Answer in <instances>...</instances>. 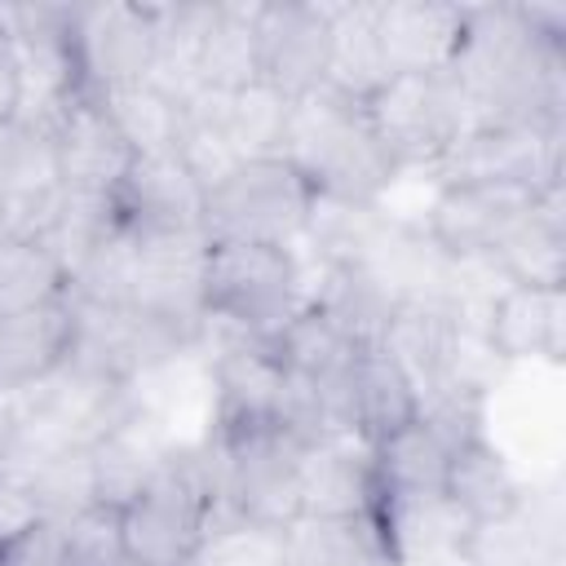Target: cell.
<instances>
[{"label": "cell", "mask_w": 566, "mask_h": 566, "mask_svg": "<svg viewBox=\"0 0 566 566\" xmlns=\"http://www.w3.org/2000/svg\"><path fill=\"white\" fill-rule=\"evenodd\" d=\"M447 71L469 102V128H562L566 40L539 35L517 4H464Z\"/></svg>", "instance_id": "cell-1"}, {"label": "cell", "mask_w": 566, "mask_h": 566, "mask_svg": "<svg viewBox=\"0 0 566 566\" xmlns=\"http://www.w3.org/2000/svg\"><path fill=\"white\" fill-rule=\"evenodd\" d=\"M283 159L305 177L314 195L345 203H376L394 177V159L376 142L363 102L327 84L292 102Z\"/></svg>", "instance_id": "cell-2"}, {"label": "cell", "mask_w": 566, "mask_h": 566, "mask_svg": "<svg viewBox=\"0 0 566 566\" xmlns=\"http://www.w3.org/2000/svg\"><path fill=\"white\" fill-rule=\"evenodd\" d=\"M133 566H186L217 517L208 442H172L155 478L119 509Z\"/></svg>", "instance_id": "cell-3"}, {"label": "cell", "mask_w": 566, "mask_h": 566, "mask_svg": "<svg viewBox=\"0 0 566 566\" xmlns=\"http://www.w3.org/2000/svg\"><path fill=\"white\" fill-rule=\"evenodd\" d=\"M314 190L283 159H243L203 195V239L208 243H270L296 248Z\"/></svg>", "instance_id": "cell-4"}, {"label": "cell", "mask_w": 566, "mask_h": 566, "mask_svg": "<svg viewBox=\"0 0 566 566\" xmlns=\"http://www.w3.org/2000/svg\"><path fill=\"white\" fill-rule=\"evenodd\" d=\"M301 305H305V274H301L296 248L208 243L203 314L270 340Z\"/></svg>", "instance_id": "cell-5"}, {"label": "cell", "mask_w": 566, "mask_h": 566, "mask_svg": "<svg viewBox=\"0 0 566 566\" xmlns=\"http://www.w3.org/2000/svg\"><path fill=\"white\" fill-rule=\"evenodd\" d=\"M217 473V513H234L261 526H292L301 517V442L274 424L208 433Z\"/></svg>", "instance_id": "cell-6"}, {"label": "cell", "mask_w": 566, "mask_h": 566, "mask_svg": "<svg viewBox=\"0 0 566 566\" xmlns=\"http://www.w3.org/2000/svg\"><path fill=\"white\" fill-rule=\"evenodd\" d=\"M363 111L394 168H433L469 133V102L451 71L389 75Z\"/></svg>", "instance_id": "cell-7"}, {"label": "cell", "mask_w": 566, "mask_h": 566, "mask_svg": "<svg viewBox=\"0 0 566 566\" xmlns=\"http://www.w3.org/2000/svg\"><path fill=\"white\" fill-rule=\"evenodd\" d=\"M442 186L548 190L562 181V128H469L433 164Z\"/></svg>", "instance_id": "cell-8"}, {"label": "cell", "mask_w": 566, "mask_h": 566, "mask_svg": "<svg viewBox=\"0 0 566 566\" xmlns=\"http://www.w3.org/2000/svg\"><path fill=\"white\" fill-rule=\"evenodd\" d=\"M203 234H137L128 310L195 345V332L203 323Z\"/></svg>", "instance_id": "cell-9"}, {"label": "cell", "mask_w": 566, "mask_h": 566, "mask_svg": "<svg viewBox=\"0 0 566 566\" xmlns=\"http://www.w3.org/2000/svg\"><path fill=\"white\" fill-rule=\"evenodd\" d=\"M75 62L93 97L142 84L155 66V4H75Z\"/></svg>", "instance_id": "cell-10"}, {"label": "cell", "mask_w": 566, "mask_h": 566, "mask_svg": "<svg viewBox=\"0 0 566 566\" xmlns=\"http://www.w3.org/2000/svg\"><path fill=\"white\" fill-rule=\"evenodd\" d=\"M332 4L318 0H261L256 4V57L261 80L287 102L314 93L327 80Z\"/></svg>", "instance_id": "cell-11"}, {"label": "cell", "mask_w": 566, "mask_h": 566, "mask_svg": "<svg viewBox=\"0 0 566 566\" xmlns=\"http://www.w3.org/2000/svg\"><path fill=\"white\" fill-rule=\"evenodd\" d=\"M203 186L177 150L133 155L128 172L111 190L119 226L133 234H203Z\"/></svg>", "instance_id": "cell-12"}, {"label": "cell", "mask_w": 566, "mask_h": 566, "mask_svg": "<svg viewBox=\"0 0 566 566\" xmlns=\"http://www.w3.org/2000/svg\"><path fill=\"white\" fill-rule=\"evenodd\" d=\"M535 195L517 186H442L424 234L451 261H491L495 248L526 221Z\"/></svg>", "instance_id": "cell-13"}, {"label": "cell", "mask_w": 566, "mask_h": 566, "mask_svg": "<svg viewBox=\"0 0 566 566\" xmlns=\"http://www.w3.org/2000/svg\"><path fill=\"white\" fill-rule=\"evenodd\" d=\"M62 195L53 128L31 115H9L0 124V208L4 234L35 239L53 199Z\"/></svg>", "instance_id": "cell-14"}, {"label": "cell", "mask_w": 566, "mask_h": 566, "mask_svg": "<svg viewBox=\"0 0 566 566\" xmlns=\"http://www.w3.org/2000/svg\"><path fill=\"white\" fill-rule=\"evenodd\" d=\"M482 336L504 367L526 363V358L562 363L566 358L562 354L566 349V287L504 283L482 314Z\"/></svg>", "instance_id": "cell-15"}, {"label": "cell", "mask_w": 566, "mask_h": 566, "mask_svg": "<svg viewBox=\"0 0 566 566\" xmlns=\"http://www.w3.org/2000/svg\"><path fill=\"white\" fill-rule=\"evenodd\" d=\"M49 128H53L57 172H62L66 190L111 195L119 186V177L133 164V150L119 137V128H115V119H111L102 97H93V93L75 97Z\"/></svg>", "instance_id": "cell-16"}, {"label": "cell", "mask_w": 566, "mask_h": 566, "mask_svg": "<svg viewBox=\"0 0 566 566\" xmlns=\"http://www.w3.org/2000/svg\"><path fill=\"white\" fill-rule=\"evenodd\" d=\"M464 4L447 0H376V35L389 75L447 71L460 49Z\"/></svg>", "instance_id": "cell-17"}, {"label": "cell", "mask_w": 566, "mask_h": 566, "mask_svg": "<svg viewBox=\"0 0 566 566\" xmlns=\"http://www.w3.org/2000/svg\"><path fill=\"white\" fill-rule=\"evenodd\" d=\"M416 389V398L451 385L455 349H460V318L451 305L438 301H398L380 345H376Z\"/></svg>", "instance_id": "cell-18"}, {"label": "cell", "mask_w": 566, "mask_h": 566, "mask_svg": "<svg viewBox=\"0 0 566 566\" xmlns=\"http://www.w3.org/2000/svg\"><path fill=\"white\" fill-rule=\"evenodd\" d=\"M376 517L389 539L394 566H455L473 531V517L447 491L389 495L380 500Z\"/></svg>", "instance_id": "cell-19"}, {"label": "cell", "mask_w": 566, "mask_h": 566, "mask_svg": "<svg viewBox=\"0 0 566 566\" xmlns=\"http://www.w3.org/2000/svg\"><path fill=\"white\" fill-rule=\"evenodd\" d=\"M380 509L371 447L332 433L301 451V513L305 517H358Z\"/></svg>", "instance_id": "cell-20"}, {"label": "cell", "mask_w": 566, "mask_h": 566, "mask_svg": "<svg viewBox=\"0 0 566 566\" xmlns=\"http://www.w3.org/2000/svg\"><path fill=\"white\" fill-rule=\"evenodd\" d=\"M327 407L336 433H349L371 447L416 420V389L380 349H363L354 358L349 380L336 394H327Z\"/></svg>", "instance_id": "cell-21"}, {"label": "cell", "mask_w": 566, "mask_h": 566, "mask_svg": "<svg viewBox=\"0 0 566 566\" xmlns=\"http://www.w3.org/2000/svg\"><path fill=\"white\" fill-rule=\"evenodd\" d=\"M168 447H172V438L164 433L155 407L137 389V407L88 447V455H93V482H97V504L124 509L155 478V469L164 464Z\"/></svg>", "instance_id": "cell-22"}, {"label": "cell", "mask_w": 566, "mask_h": 566, "mask_svg": "<svg viewBox=\"0 0 566 566\" xmlns=\"http://www.w3.org/2000/svg\"><path fill=\"white\" fill-rule=\"evenodd\" d=\"M314 283H305V305H318L358 349H376L380 332L394 314V292L358 261H310ZM305 274V270H301Z\"/></svg>", "instance_id": "cell-23"}, {"label": "cell", "mask_w": 566, "mask_h": 566, "mask_svg": "<svg viewBox=\"0 0 566 566\" xmlns=\"http://www.w3.org/2000/svg\"><path fill=\"white\" fill-rule=\"evenodd\" d=\"M71 349V305L66 296L44 310L0 318V398H18L49 380Z\"/></svg>", "instance_id": "cell-24"}, {"label": "cell", "mask_w": 566, "mask_h": 566, "mask_svg": "<svg viewBox=\"0 0 566 566\" xmlns=\"http://www.w3.org/2000/svg\"><path fill=\"white\" fill-rule=\"evenodd\" d=\"M504 283L522 287H566V212H562V181L539 190L526 221L495 248L491 256Z\"/></svg>", "instance_id": "cell-25"}, {"label": "cell", "mask_w": 566, "mask_h": 566, "mask_svg": "<svg viewBox=\"0 0 566 566\" xmlns=\"http://www.w3.org/2000/svg\"><path fill=\"white\" fill-rule=\"evenodd\" d=\"M283 566H394L376 513L358 517H296L283 526Z\"/></svg>", "instance_id": "cell-26"}, {"label": "cell", "mask_w": 566, "mask_h": 566, "mask_svg": "<svg viewBox=\"0 0 566 566\" xmlns=\"http://www.w3.org/2000/svg\"><path fill=\"white\" fill-rule=\"evenodd\" d=\"M270 349H274V358H279L283 371L305 376L310 385L323 389V398L336 394V389L349 380L354 358L363 354V349L349 340V332H340L318 305H301V310L270 336Z\"/></svg>", "instance_id": "cell-27"}, {"label": "cell", "mask_w": 566, "mask_h": 566, "mask_svg": "<svg viewBox=\"0 0 566 566\" xmlns=\"http://www.w3.org/2000/svg\"><path fill=\"white\" fill-rule=\"evenodd\" d=\"M261 4V0H256ZM256 4H212L208 27L199 35L195 53V75L199 88L234 93L252 80H261V57H256Z\"/></svg>", "instance_id": "cell-28"}, {"label": "cell", "mask_w": 566, "mask_h": 566, "mask_svg": "<svg viewBox=\"0 0 566 566\" xmlns=\"http://www.w3.org/2000/svg\"><path fill=\"white\" fill-rule=\"evenodd\" d=\"M389 80L380 35H376V0L332 4V49H327V88L367 102Z\"/></svg>", "instance_id": "cell-29"}, {"label": "cell", "mask_w": 566, "mask_h": 566, "mask_svg": "<svg viewBox=\"0 0 566 566\" xmlns=\"http://www.w3.org/2000/svg\"><path fill=\"white\" fill-rule=\"evenodd\" d=\"M473 522L486 517H504L526 500V486L517 482V473L509 469L504 451L491 438H473L464 447L451 451L447 460V486H442Z\"/></svg>", "instance_id": "cell-30"}, {"label": "cell", "mask_w": 566, "mask_h": 566, "mask_svg": "<svg viewBox=\"0 0 566 566\" xmlns=\"http://www.w3.org/2000/svg\"><path fill=\"white\" fill-rule=\"evenodd\" d=\"M35 504L40 517L49 522H71L88 504H97V482H93V455L88 447H44L27 451L22 464L13 469Z\"/></svg>", "instance_id": "cell-31"}, {"label": "cell", "mask_w": 566, "mask_h": 566, "mask_svg": "<svg viewBox=\"0 0 566 566\" xmlns=\"http://www.w3.org/2000/svg\"><path fill=\"white\" fill-rule=\"evenodd\" d=\"M119 230V212H115V199L111 195H93V190H66L53 199L44 226H40V243L49 248V256L66 270V283L71 274Z\"/></svg>", "instance_id": "cell-32"}, {"label": "cell", "mask_w": 566, "mask_h": 566, "mask_svg": "<svg viewBox=\"0 0 566 566\" xmlns=\"http://www.w3.org/2000/svg\"><path fill=\"white\" fill-rule=\"evenodd\" d=\"M447 460H451V451L420 420L394 429L389 438L371 442V469H376L380 500L442 491L447 486Z\"/></svg>", "instance_id": "cell-33"}, {"label": "cell", "mask_w": 566, "mask_h": 566, "mask_svg": "<svg viewBox=\"0 0 566 566\" xmlns=\"http://www.w3.org/2000/svg\"><path fill=\"white\" fill-rule=\"evenodd\" d=\"M553 562H557V544L553 531L535 517L531 495L504 517L473 522L460 553V566H553Z\"/></svg>", "instance_id": "cell-34"}, {"label": "cell", "mask_w": 566, "mask_h": 566, "mask_svg": "<svg viewBox=\"0 0 566 566\" xmlns=\"http://www.w3.org/2000/svg\"><path fill=\"white\" fill-rule=\"evenodd\" d=\"M66 270L49 256L40 239L0 234V318L57 305L66 296Z\"/></svg>", "instance_id": "cell-35"}, {"label": "cell", "mask_w": 566, "mask_h": 566, "mask_svg": "<svg viewBox=\"0 0 566 566\" xmlns=\"http://www.w3.org/2000/svg\"><path fill=\"white\" fill-rule=\"evenodd\" d=\"M119 137L128 142L133 155H164L177 150L181 137V102L168 97L164 88H155L150 80L142 84H124L115 93H102Z\"/></svg>", "instance_id": "cell-36"}, {"label": "cell", "mask_w": 566, "mask_h": 566, "mask_svg": "<svg viewBox=\"0 0 566 566\" xmlns=\"http://www.w3.org/2000/svg\"><path fill=\"white\" fill-rule=\"evenodd\" d=\"M287 119H292V102L265 80H252V84L226 93V128H230L239 159L283 155Z\"/></svg>", "instance_id": "cell-37"}, {"label": "cell", "mask_w": 566, "mask_h": 566, "mask_svg": "<svg viewBox=\"0 0 566 566\" xmlns=\"http://www.w3.org/2000/svg\"><path fill=\"white\" fill-rule=\"evenodd\" d=\"M186 566H283V531L217 513Z\"/></svg>", "instance_id": "cell-38"}, {"label": "cell", "mask_w": 566, "mask_h": 566, "mask_svg": "<svg viewBox=\"0 0 566 566\" xmlns=\"http://www.w3.org/2000/svg\"><path fill=\"white\" fill-rule=\"evenodd\" d=\"M416 420L447 447H464L473 438H486V394L464 385H442L424 398H416Z\"/></svg>", "instance_id": "cell-39"}, {"label": "cell", "mask_w": 566, "mask_h": 566, "mask_svg": "<svg viewBox=\"0 0 566 566\" xmlns=\"http://www.w3.org/2000/svg\"><path fill=\"white\" fill-rule=\"evenodd\" d=\"M66 562L71 566H133L124 544V513L115 504H88L71 522H62Z\"/></svg>", "instance_id": "cell-40"}, {"label": "cell", "mask_w": 566, "mask_h": 566, "mask_svg": "<svg viewBox=\"0 0 566 566\" xmlns=\"http://www.w3.org/2000/svg\"><path fill=\"white\" fill-rule=\"evenodd\" d=\"M0 566H71V562H66L62 522L35 517L22 535H13V539L0 548Z\"/></svg>", "instance_id": "cell-41"}, {"label": "cell", "mask_w": 566, "mask_h": 566, "mask_svg": "<svg viewBox=\"0 0 566 566\" xmlns=\"http://www.w3.org/2000/svg\"><path fill=\"white\" fill-rule=\"evenodd\" d=\"M35 517H40V513H35V504H31L27 486H22V478H18V473H0V548H4L13 535H22Z\"/></svg>", "instance_id": "cell-42"}, {"label": "cell", "mask_w": 566, "mask_h": 566, "mask_svg": "<svg viewBox=\"0 0 566 566\" xmlns=\"http://www.w3.org/2000/svg\"><path fill=\"white\" fill-rule=\"evenodd\" d=\"M27 451V429H22V407L18 398H0V473H13Z\"/></svg>", "instance_id": "cell-43"}, {"label": "cell", "mask_w": 566, "mask_h": 566, "mask_svg": "<svg viewBox=\"0 0 566 566\" xmlns=\"http://www.w3.org/2000/svg\"><path fill=\"white\" fill-rule=\"evenodd\" d=\"M18 106H22V84H18V57H13V49L0 40V124L9 119V115H18Z\"/></svg>", "instance_id": "cell-44"}, {"label": "cell", "mask_w": 566, "mask_h": 566, "mask_svg": "<svg viewBox=\"0 0 566 566\" xmlns=\"http://www.w3.org/2000/svg\"><path fill=\"white\" fill-rule=\"evenodd\" d=\"M0 234H4V208H0Z\"/></svg>", "instance_id": "cell-45"}, {"label": "cell", "mask_w": 566, "mask_h": 566, "mask_svg": "<svg viewBox=\"0 0 566 566\" xmlns=\"http://www.w3.org/2000/svg\"><path fill=\"white\" fill-rule=\"evenodd\" d=\"M455 566H460V562H455Z\"/></svg>", "instance_id": "cell-46"}]
</instances>
